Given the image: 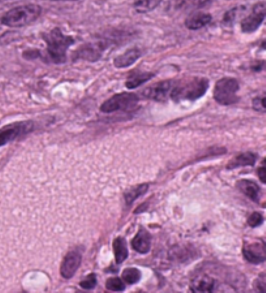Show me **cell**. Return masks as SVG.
Segmentation results:
<instances>
[{
    "mask_svg": "<svg viewBox=\"0 0 266 293\" xmlns=\"http://www.w3.org/2000/svg\"><path fill=\"white\" fill-rule=\"evenodd\" d=\"M44 40L47 44V56L54 64H64L66 62V50L74 43L72 36H64L60 29H54L44 34Z\"/></svg>",
    "mask_w": 266,
    "mask_h": 293,
    "instance_id": "obj_1",
    "label": "cell"
},
{
    "mask_svg": "<svg viewBox=\"0 0 266 293\" xmlns=\"http://www.w3.org/2000/svg\"><path fill=\"white\" fill-rule=\"evenodd\" d=\"M209 89V81L205 78H194L186 82L176 84L171 92V98L176 103L193 102L202 98Z\"/></svg>",
    "mask_w": 266,
    "mask_h": 293,
    "instance_id": "obj_2",
    "label": "cell"
},
{
    "mask_svg": "<svg viewBox=\"0 0 266 293\" xmlns=\"http://www.w3.org/2000/svg\"><path fill=\"white\" fill-rule=\"evenodd\" d=\"M42 14V8L36 4L21 6L8 10L2 17V24L8 28H22L33 24Z\"/></svg>",
    "mask_w": 266,
    "mask_h": 293,
    "instance_id": "obj_3",
    "label": "cell"
},
{
    "mask_svg": "<svg viewBox=\"0 0 266 293\" xmlns=\"http://www.w3.org/2000/svg\"><path fill=\"white\" fill-rule=\"evenodd\" d=\"M238 92H239V82L235 78L220 80L214 89V99L222 106H231L238 102Z\"/></svg>",
    "mask_w": 266,
    "mask_h": 293,
    "instance_id": "obj_4",
    "label": "cell"
},
{
    "mask_svg": "<svg viewBox=\"0 0 266 293\" xmlns=\"http://www.w3.org/2000/svg\"><path fill=\"white\" fill-rule=\"evenodd\" d=\"M138 102V96L136 94H130V92H122L116 94L112 98L102 104L100 111L104 114H114V112L119 111H130Z\"/></svg>",
    "mask_w": 266,
    "mask_h": 293,
    "instance_id": "obj_5",
    "label": "cell"
},
{
    "mask_svg": "<svg viewBox=\"0 0 266 293\" xmlns=\"http://www.w3.org/2000/svg\"><path fill=\"white\" fill-rule=\"evenodd\" d=\"M33 129L34 124L32 122H14V124H10V126H4V128L0 129V148L7 145L8 142L18 138L21 136L28 134Z\"/></svg>",
    "mask_w": 266,
    "mask_h": 293,
    "instance_id": "obj_6",
    "label": "cell"
},
{
    "mask_svg": "<svg viewBox=\"0 0 266 293\" xmlns=\"http://www.w3.org/2000/svg\"><path fill=\"white\" fill-rule=\"evenodd\" d=\"M266 18V3H258L252 8L250 14L242 22L244 33H254Z\"/></svg>",
    "mask_w": 266,
    "mask_h": 293,
    "instance_id": "obj_7",
    "label": "cell"
},
{
    "mask_svg": "<svg viewBox=\"0 0 266 293\" xmlns=\"http://www.w3.org/2000/svg\"><path fill=\"white\" fill-rule=\"evenodd\" d=\"M176 84L174 81H164V82H158L156 85L150 86L146 90H144L142 96L152 100L156 102H166L168 96H171L174 88Z\"/></svg>",
    "mask_w": 266,
    "mask_h": 293,
    "instance_id": "obj_8",
    "label": "cell"
},
{
    "mask_svg": "<svg viewBox=\"0 0 266 293\" xmlns=\"http://www.w3.org/2000/svg\"><path fill=\"white\" fill-rule=\"evenodd\" d=\"M243 254L250 264H258L266 260V242L258 240L244 245Z\"/></svg>",
    "mask_w": 266,
    "mask_h": 293,
    "instance_id": "obj_9",
    "label": "cell"
},
{
    "mask_svg": "<svg viewBox=\"0 0 266 293\" xmlns=\"http://www.w3.org/2000/svg\"><path fill=\"white\" fill-rule=\"evenodd\" d=\"M81 262H82V256L78 250H72L66 254L64 258L62 267H60V274L64 279H70L74 276L76 271L78 270Z\"/></svg>",
    "mask_w": 266,
    "mask_h": 293,
    "instance_id": "obj_10",
    "label": "cell"
},
{
    "mask_svg": "<svg viewBox=\"0 0 266 293\" xmlns=\"http://www.w3.org/2000/svg\"><path fill=\"white\" fill-rule=\"evenodd\" d=\"M104 51L102 43H88L80 47L74 54V60H88V62H96L100 59Z\"/></svg>",
    "mask_w": 266,
    "mask_h": 293,
    "instance_id": "obj_11",
    "label": "cell"
},
{
    "mask_svg": "<svg viewBox=\"0 0 266 293\" xmlns=\"http://www.w3.org/2000/svg\"><path fill=\"white\" fill-rule=\"evenodd\" d=\"M214 0H171L168 10L172 12H184V10H201L213 3Z\"/></svg>",
    "mask_w": 266,
    "mask_h": 293,
    "instance_id": "obj_12",
    "label": "cell"
},
{
    "mask_svg": "<svg viewBox=\"0 0 266 293\" xmlns=\"http://www.w3.org/2000/svg\"><path fill=\"white\" fill-rule=\"evenodd\" d=\"M141 55H142V52H141L140 48H130L128 51H126L123 55L118 56L115 62H114V64H115L116 68H120V70L128 68V66L136 63L137 60L141 58Z\"/></svg>",
    "mask_w": 266,
    "mask_h": 293,
    "instance_id": "obj_13",
    "label": "cell"
},
{
    "mask_svg": "<svg viewBox=\"0 0 266 293\" xmlns=\"http://www.w3.org/2000/svg\"><path fill=\"white\" fill-rule=\"evenodd\" d=\"M132 246L136 252L141 254H146L152 248V236L146 230H140L138 234H136V238H133Z\"/></svg>",
    "mask_w": 266,
    "mask_h": 293,
    "instance_id": "obj_14",
    "label": "cell"
},
{
    "mask_svg": "<svg viewBox=\"0 0 266 293\" xmlns=\"http://www.w3.org/2000/svg\"><path fill=\"white\" fill-rule=\"evenodd\" d=\"M212 22V16L209 14H204V12H197L186 21V26L190 30H198L205 28L206 25Z\"/></svg>",
    "mask_w": 266,
    "mask_h": 293,
    "instance_id": "obj_15",
    "label": "cell"
},
{
    "mask_svg": "<svg viewBox=\"0 0 266 293\" xmlns=\"http://www.w3.org/2000/svg\"><path fill=\"white\" fill-rule=\"evenodd\" d=\"M238 188L243 192L246 197L250 198L252 201L258 202L260 188L256 182H250V180H242V182H238Z\"/></svg>",
    "mask_w": 266,
    "mask_h": 293,
    "instance_id": "obj_16",
    "label": "cell"
},
{
    "mask_svg": "<svg viewBox=\"0 0 266 293\" xmlns=\"http://www.w3.org/2000/svg\"><path fill=\"white\" fill-rule=\"evenodd\" d=\"M257 160V155L252 154V152H244V154L238 155L236 158L234 159L228 164V168H236V167H248V166H253Z\"/></svg>",
    "mask_w": 266,
    "mask_h": 293,
    "instance_id": "obj_17",
    "label": "cell"
},
{
    "mask_svg": "<svg viewBox=\"0 0 266 293\" xmlns=\"http://www.w3.org/2000/svg\"><path fill=\"white\" fill-rule=\"evenodd\" d=\"M153 77V73H136V74H132L130 78L126 80V85L128 89H137L138 86H141L142 84H146Z\"/></svg>",
    "mask_w": 266,
    "mask_h": 293,
    "instance_id": "obj_18",
    "label": "cell"
},
{
    "mask_svg": "<svg viewBox=\"0 0 266 293\" xmlns=\"http://www.w3.org/2000/svg\"><path fill=\"white\" fill-rule=\"evenodd\" d=\"M214 288H216V282L209 276L201 278L190 286V290L194 292H212Z\"/></svg>",
    "mask_w": 266,
    "mask_h": 293,
    "instance_id": "obj_19",
    "label": "cell"
},
{
    "mask_svg": "<svg viewBox=\"0 0 266 293\" xmlns=\"http://www.w3.org/2000/svg\"><path fill=\"white\" fill-rule=\"evenodd\" d=\"M114 253H115V260L118 264H123L128 257V249H126V240L122 238H118L114 241Z\"/></svg>",
    "mask_w": 266,
    "mask_h": 293,
    "instance_id": "obj_20",
    "label": "cell"
},
{
    "mask_svg": "<svg viewBox=\"0 0 266 293\" xmlns=\"http://www.w3.org/2000/svg\"><path fill=\"white\" fill-rule=\"evenodd\" d=\"M148 189H149V185L144 184V185H138V186H134V188L130 189L128 192H126V196H124V198H126V204H128V206H130V204H132L133 202L136 201L137 198L145 194V193L148 192Z\"/></svg>",
    "mask_w": 266,
    "mask_h": 293,
    "instance_id": "obj_21",
    "label": "cell"
},
{
    "mask_svg": "<svg viewBox=\"0 0 266 293\" xmlns=\"http://www.w3.org/2000/svg\"><path fill=\"white\" fill-rule=\"evenodd\" d=\"M162 3V0H134V10L140 14H146L150 10H156L160 4Z\"/></svg>",
    "mask_w": 266,
    "mask_h": 293,
    "instance_id": "obj_22",
    "label": "cell"
},
{
    "mask_svg": "<svg viewBox=\"0 0 266 293\" xmlns=\"http://www.w3.org/2000/svg\"><path fill=\"white\" fill-rule=\"evenodd\" d=\"M122 279L126 284H136L140 282L141 272L137 268H126V270L123 271Z\"/></svg>",
    "mask_w": 266,
    "mask_h": 293,
    "instance_id": "obj_23",
    "label": "cell"
},
{
    "mask_svg": "<svg viewBox=\"0 0 266 293\" xmlns=\"http://www.w3.org/2000/svg\"><path fill=\"white\" fill-rule=\"evenodd\" d=\"M106 288L108 290H112V292H120V290H124L126 288V284H124L123 279H110L107 280Z\"/></svg>",
    "mask_w": 266,
    "mask_h": 293,
    "instance_id": "obj_24",
    "label": "cell"
},
{
    "mask_svg": "<svg viewBox=\"0 0 266 293\" xmlns=\"http://www.w3.org/2000/svg\"><path fill=\"white\" fill-rule=\"evenodd\" d=\"M240 10H242V8H234V10H228V12L224 14V18H223L224 26H231V25L236 21V17L239 16Z\"/></svg>",
    "mask_w": 266,
    "mask_h": 293,
    "instance_id": "obj_25",
    "label": "cell"
},
{
    "mask_svg": "<svg viewBox=\"0 0 266 293\" xmlns=\"http://www.w3.org/2000/svg\"><path fill=\"white\" fill-rule=\"evenodd\" d=\"M253 108L258 112H266V96H257L253 99Z\"/></svg>",
    "mask_w": 266,
    "mask_h": 293,
    "instance_id": "obj_26",
    "label": "cell"
},
{
    "mask_svg": "<svg viewBox=\"0 0 266 293\" xmlns=\"http://www.w3.org/2000/svg\"><path fill=\"white\" fill-rule=\"evenodd\" d=\"M80 286H81V288H84V290H88L96 288V275H89V276L84 280V282H81Z\"/></svg>",
    "mask_w": 266,
    "mask_h": 293,
    "instance_id": "obj_27",
    "label": "cell"
},
{
    "mask_svg": "<svg viewBox=\"0 0 266 293\" xmlns=\"http://www.w3.org/2000/svg\"><path fill=\"white\" fill-rule=\"evenodd\" d=\"M264 223V216L260 212H253L252 215L250 216V219H248V224H250V227H258V226H261V224Z\"/></svg>",
    "mask_w": 266,
    "mask_h": 293,
    "instance_id": "obj_28",
    "label": "cell"
},
{
    "mask_svg": "<svg viewBox=\"0 0 266 293\" xmlns=\"http://www.w3.org/2000/svg\"><path fill=\"white\" fill-rule=\"evenodd\" d=\"M257 290H261V292H266V275L265 276H261L258 280H257Z\"/></svg>",
    "mask_w": 266,
    "mask_h": 293,
    "instance_id": "obj_29",
    "label": "cell"
},
{
    "mask_svg": "<svg viewBox=\"0 0 266 293\" xmlns=\"http://www.w3.org/2000/svg\"><path fill=\"white\" fill-rule=\"evenodd\" d=\"M257 174H258L260 180L266 184V166H262L261 168H258V171H257Z\"/></svg>",
    "mask_w": 266,
    "mask_h": 293,
    "instance_id": "obj_30",
    "label": "cell"
},
{
    "mask_svg": "<svg viewBox=\"0 0 266 293\" xmlns=\"http://www.w3.org/2000/svg\"><path fill=\"white\" fill-rule=\"evenodd\" d=\"M261 48L266 50V40H265V42H262V44H261Z\"/></svg>",
    "mask_w": 266,
    "mask_h": 293,
    "instance_id": "obj_31",
    "label": "cell"
},
{
    "mask_svg": "<svg viewBox=\"0 0 266 293\" xmlns=\"http://www.w3.org/2000/svg\"><path fill=\"white\" fill-rule=\"evenodd\" d=\"M262 166H266V158H265V160H264V163H262Z\"/></svg>",
    "mask_w": 266,
    "mask_h": 293,
    "instance_id": "obj_32",
    "label": "cell"
}]
</instances>
